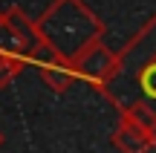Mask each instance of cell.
<instances>
[{"instance_id": "1", "label": "cell", "mask_w": 156, "mask_h": 153, "mask_svg": "<svg viewBox=\"0 0 156 153\" xmlns=\"http://www.w3.org/2000/svg\"><path fill=\"white\" fill-rule=\"evenodd\" d=\"M101 92L145 127L156 119V15L116 52V69Z\"/></svg>"}, {"instance_id": "3", "label": "cell", "mask_w": 156, "mask_h": 153, "mask_svg": "<svg viewBox=\"0 0 156 153\" xmlns=\"http://www.w3.org/2000/svg\"><path fill=\"white\" fill-rule=\"evenodd\" d=\"M113 69H116V52H113L110 46H104V40H101V38L93 40L87 49H81L73 58V72H75V78L90 81V84L98 87V90L107 84V78L113 75Z\"/></svg>"}, {"instance_id": "4", "label": "cell", "mask_w": 156, "mask_h": 153, "mask_svg": "<svg viewBox=\"0 0 156 153\" xmlns=\"http://www.w3.org/2000/svg\"><path fill=\"white\" fill-rule=\"evenodd\" d=\"M29 64H35V69H38V75L44 78V84L49 87V90H55V92H67L78 81L75 72H73V64L58 58V55H52L46 46H41Z\"/></svg>"}, {"instance_id": "7", "label": "cell", "mask_w": 156, "mask_h": 153, "mask_svg": "<svg viewBox=\"0 0 156 153\" xmlns=\"http://www.w3.org/2000/svg\"><path fill=\"white\" fill-rule=\"evenodd\" d=\"M0 144H3V133H0Z\"/></svg>"}, {"instance_id": "2", "label": "cell", "mask_w": 156, "mask_h": 153, "mask_svg": "<svg viewBox=\"0 0 156 153\" xmlns=\"http://www.w3.org/2000/svg\"><path fill=\"white\" fill-rule=\"evenodd\" d=\"M35 32L52 55L73 64L81 49L104 38L107 26L84 0H52L35 20Z\"/></svg>"}, {"instance_id": "6", "label": "cell", "mask_w": 156, "mask_h": 153, "mask_svg": "<svg viewBox=\"0 0 156 153\" xmlns=\"http://www.w3.org/2000/svg\"><path fill=\"white\" fill-rule=\"evenodd\" d=\"M147 133H151V148L156 150V119L151 121V124H147Z\"/></svg>"}, {"instance_id": "5", "label": "cell", "mask_w": 156, "mask_h": 153, "mask_svg": "<svg viewBox=\"0 0 156 153\" xmlns=\"http://www.w3.org/2000/svg\"><path fill=\"white\" fill-rule=\"evenodd\" d=\"M110 144L119 153H151V133L139 119H133L130 113L119 116V124L110 133Z\"/></svg>"}]
</instances>
